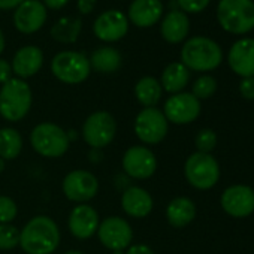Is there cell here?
<instances>
[{"label":"cell","instance_id":"cell-42","mask_svg":"<svg viewBox=\"0 0 254 254\" xmlns=\"http://www.w3.org/2000/svg\"><path fill=\"white\" fill-rule=\"evenodd\" d=\"M76 133H78L76 130H69V132H67V138H69V141H70V142H72L73 139H76V136H78Z\"/></svg>","mask_w":254,"mask_h":254},{"label":"cell","instance_id":"cell-27","mask_svg":"<svg viewBox=\"0 0 254 254\" xmlns=\"http://www.w3.org/2000/svg\"><path fill=\"white\" fill-rule=\"evenodd\" d=\"M23 136L20 130L14 127H2L0 129V159L11 162L20 157L23 151Z\"/></svg>","mask_w":254,"mask_h":254},{"label":"cell","instance_id":"cell-16","mask_svg":"<svg viewBox=\"0 0 254 254\" xmlns=\"http://www.w3.org/2000/svg\"><path fill=\"white\" fill-rule=\"evenodd\" d=\"M48 9L39 0H24L15 8L14 26L23 35H33L41 30L47 21Z\"/></svg>","mask_w":254,"mask_h":254},{"label":"cell","instance_id":"cell-22","mask_svg":"<svg viewBox=\"0 0 254 254\" xmlns=\"http://www.w3.org/2000/svg\"><path fill=\"white\" fill-rule=\"evenodd\" d=\"M189 30H190L189 17L186 15V12H183L180 9L171 11L162 20L160 32H162L163 39L166 42H169V44H180V42H183L187 38Z\"/></svg>","mask_w":254,"mask_h":254},{"label":"cell","instance_id":"cell-11","mask_svg":"<svg viewBox=\"0 0 254 254\" xmlns=\"http://www.w3.org/2000/svg\"><path fill=\"white\" fill-rule=\"evenodd\" d=\"M97 238L106 250L124 251L132 245L133 229L126 218L118 215H109L100 221L97 229Z\"/></svg>","mask_w":254,"mask_h":254},{"label":"cell","instance_id":"cell-36","mask_svg":"<svg viewBox=\"0 0 254 254\" xmlns=\"http://www.w3.org/2000/svg\"><path fill=\"white\" fill-rule=\"evenodd\" d=\"M124 254H156L154 250L150 245L145 244H132L129 248L124 251Z\"/></svg>","mask_w":254,"mask_h":254},{"label":"cell","instance_id":"cell-9","mask_svg":"<svg viewBox=\"0 0 254 254\" xmlns=\"http://www.w3.org/2000/svg\"><path fill=\"white\" fill-rule=\"evenodd\" d=\"M133 132L136 138L147 147V145H157L160 144L168 132L169 123L162 109L156 108H142L133 121Z\"/></svg>","mask_w":254,"mask_h":254},{"label":"cell","instance_id":"cell-14","mask_svg":"<svg viewBox=\"0 0 254 254\" xmlns=\"http://www.w3.org/2000/svg\"><path fill=\"white\" fill-rule=\"evenodd\" d=\"M223 211L235 218H245L254 212V190L244 184L227 187L220 199Z\"/></svg>","mask_w":254,"mask_h":254},{"label":"cell","instance_id":"cell-31","mask_svg":"<svg viewBox=\"0 0 254 254\" xmlns=\"http://www.w3.org/2000/svg\"><path fill=\"white\" fill-rule=\"evenodd\" d=\"M17 215H18L17 202L6 194H0V224L12 223L17 218Z\"/></svg>","mask_w":254,"mask_h":254},{"label":"cell","instance_id":"cell-18","mask_svg":"<svg viewBox=\"0 0 254 254\" xmlns=\"http://www.w3.org/2000/svg\"><path fill=\"white\" fill-rule=\"evenodd\" d=\"M121 208L126 215L141 220L151 214L154 200L148 190L139 186H130L121 193Z\"/></svg>","mask_w":254,"mask_h":254},{"label":"cell","instance_id":"cell-25","mask_svg":"<svg viewBox=\"0 0 254 254\" xmlns=\"http://www.w3.org/2000/svg\"><path fill=\"white\" fill-rule=\"evenodd\" d=\"M91 70L99 73H114L121 67V54L114 47H100L94 50L88 59Z\"/></svg>","mask_w":254,"mask_h":254},{"label":"cell","instance_id":"cell-45","mask_svg":"<svg viewBox=\"0 0 254 254\" xmlns=\"http://www.w3.org/2000/svg\"><path fill=\"white\" fill-rule=\"evenodd\" d=\"M112 254H124V251H112Z\"/></svg>","mask_w":254,"mask_h":254},{"label":"cell","instance_id":"cell-1","mask_svg":"<svg viewBox=\"0 0 254 254\" xmlns=\"http://www.w3.org/2000/svg\"><path fill=\"white\" fill-rule=\"evenodd\" d=\"M60 241L59 224L48 215L32 217L20 230V247L26 254H53Z\"/></svg>","mask_w":254,"mask_h":254},{"label":"cell","instance_id":"cell-8","mask_svg":"<svg viewBox=\"0 0 254 254\" xmlns=\"http://www.w3.org/2000/svg\"><path fill=\"white\" fill-rule=\"evenodd\" d=\"M184 175L187 183L197 190H209L220 180V165L211 154L193 153L184 163Z\"/></svg>","mask_w":254,"mask_h":254},{"label":"cell","instance_id":"cell-32","mask_svg":"<svg viewBox=\"0 0 254 254\" xmlns=\"http://www.w3.org/2000/svg\"><path fill=\"white\" fill-rule=\"evenodd\" d=\"M194 145L199 153L211 154V151L217 147V135L211 129H202L197 132L194 138Z\"/></svg>","mask_w":254,"mask_h":254},{"label":"cell","instance_id":"cell-21","mask_svg":"<svg viewBox=\"0 0 254 254\" xmlns=\"http://www.w3.org/2000/svg\"><path fill=\"white\" fill-rule=\"evenodd\" d=\"M163 15L162 0H133L127 12V20L136 27H151Z\"/></svg>","mask_w":254,"mask_h":254},{"label":"cell","instance_id":"cell-3","mask_svg":"<svg viewBox=\"0 0 254 254\" xmlns=\"http://www.w3.org/2000/svg\"><path fill=\"white\" fill-rule=\"evenodd\" d=\"M223 51L220 45L205 36L190 38L181 48V63L189 70L209 72L221 64Z\"/></svg>","mask_w":254,"mask_h":254},{"label":"cell","instance_id":"cell-37","mask_svg":"<svg viewBox=\"0 0 254 254\" xmlns=\"http://www.w3.org/2000/svg\"><path fill=\"white\" fill-rule=\"evenodd\" d=\"M94 6H96V0H78V11L81 14L93 12Z\"/></svg>","mask_w":254,"mask_h":254},{"label":"cell","instance_id":"cell-40","mask_svg":"<svg viewBox=\"0 0 254 254\" xmlns=\"http://www.w3.org/2000/svg\"><path fill=\"white\" fill-rule=\"evenodd\" d=\"M102 157H103L102 150H93V148H91V151H90V162L99 163V162L102 160Z\"/></svg>","mask_w":254,"mask_h":254},{"label":"cell","instance_id":"cell-12","mask_svg":"<svg viewBox=\"0 0 254 254\" xmlns=\"http://www.w3.org/2000/svg\"><path fill=\"white\" fill-rule=\"evenodd\" d=\"M62 190L67 200L75 203H87L99 193L97 177L85 169H73L62 181Z\"/></svg>","mask_w":254,"mask_h":254},{"label":"cell","instance_id":"cell-20","mask_svg":"<svg viewBox=\"0 0 254 254\" xmlns=\"http://www.w3.org/2000/svg\"><path fill=\"white\" fill-rule=\"evenodd\" d=\"M12 72L20 79H27L35 76L44 66V53L39 47L26 45L20 48L12 59Z\"/></svg>","mask_w":254,"mask_h":254},{"label":"cell","instance_id":"cell-2","mask_svg":"<svg viewBox=\"0 0 254 254\" xmlns=\"http://www.w3.org/2000/svg\"><path fill=\"white\" fill-rule=\"evenodd\" d=\"M33 105V93L27 81L11 78L0 87V117L9 123L24 120Z\"/></svg>","mask_w":254,"mask_h":254},{"label":"cell","instance_id":"cell-13","mask_svg":"<svg viewBox=\"0 0 254 254\" xmlns=\"http://www.w3.org/2000/svg\"><path fill=\"white\" fill-rule=\"evenodd\" d=\"M200 100H197L191 93H177L171 94L163 105V114L168 123L184 126L193 123L200 115Z\"/></svg>","mask_w":254,"mask_h":254},{"label":"cell","instance_id":"cell-19","mask_svg":"<svg viewBox=\"0 0 254 254\" xmlns=\"http://www.w3.org/2000/svg\"><path fill=\"white\" fill-rule=\"evenodd\" d=\"M227 62L236 75L242 78L254 76V39L244 38L236 41L230 47Z\"/></svg>","mask_w":254,"mask_h":254},{"label":"cell","instance_id":"cell-23","mask_svg":"<svg viewBox=\"0 0 254 254\" xmlns=\"http://www.w3.org/2000/svg\"><path fill=\"white\" fill-rule=\"evenodd\" d=\"M166 220L175 229L189 226L196 217V205L191 199L180 196L172 199L166 206Z\"/></svg>","mask_w":254,"mask_h":254},{"label":"cell","instance_id":"cell-34","mask_svg":"<svg viewBox=\"0 0 254 254\" xmlns=\"http://www.w3.org/2000/svg\"><path fill=\"white\" fill-rule=\"evenodd\" d=\"M239 93L247 100H254V76L242 78L239 82Z\"/></svg>","mask_w":254,"mask_h":254},{"label":"cell","instance_id":"cell-5","mask_svg":"<svg viewBox=\"0 0 254 254\" xmlns=\"http://www.w3.org/2000/svg\"><path fill=\"white\" fill-rule=\"evenodd\" d=\"M220 26L232 35H244L254 29L253 0H220L217 6Z\"/></svg>","mask_w":254,"mask_h":254},{"label":"cell","instance_id":"cell-29","mask_svg":"<svg viewBox=\"0 0 254 254\" xmlns=\"http://www.w3.org/2000/svg\"><path fill=\"white\" fill-rule=\"evenodd\" d=\"M20 247V229L12 223L0 224V251H11Z\"/></svg>","mask_w":254,"mask_h":254},{"label":"cell","instance_id":"cell-17","mask_svg":"<svg viewBox=\"0 0 254 254\" xmlns=\"http://www.w3.org/2000/svg\"><path fill=\"white\" fill-rule=\"evenodd\" d=\"M129 32V20L117 9L102 12L93 24V33L103 42H117Z\"/></svg>","mask_w":254,"mask_h":254},{"label":"cell","instance_id":"cell-4","mask_svg":"<svg viewBox=\"0 0 254 254\" xmlns=\"http://www.w3.org/2000/svg\"><path fill=\"white\" fill-rule=\"evenodd\" d=\"M30 145L33 151L44 159H60L67 153L70 141L62 126L51 121H42L30 132Z\"/></svg>","mask_w":254,"mask_h":254},{"label":"cell","instance_id":"cell-38","mask_svg":"<svg viewBox=\"0 0 254 254\" xmlns=\"http://www.w3.org/2000/svg\"><path fill=\"white\" fill-rule=\"evenodd\" d=\"M69 0H44V5L47 9H53V11H59L63 6L67 5Z\"/></svg>","mask_w":254,"mask_h":254},{"label":"cell","instance_id":"cell-41","mask_svg":"<svg viewBox=\"0 0 254 254\" xmlns=\"http://www.w3.org/2000/svg\"><path fill=\"white\" fill-rule=\"evenodd\" d=\"M5 35L2 32V29H0V56H2V53L5 51Z\"/></svg>","mask_w":254,"mask_h":254},{"label":"cell","instance_id":"cell-6","mask_svg":"<svg viewBox=\"0 0 254 254\" xmlns=\"http://www.w3.org/2000/svg\"><path fill=\"white\" fill-rule=\"evenodd\" d=\"M53 75L63 84L76 85L88 79L91 66L85 54L79 51H60L51 60Z\"/></svg>","mask_w":254,"mask_h":254},{"label":"cell","instance_id":"cell-39","mask_svg":"<svg viewBox=\"0 0 254 254\" xmlns=\"http://www.w3.org/2000/svg\"><path fill=\"white\" fill-rule=\"evenodd\" d=\"M24 0H0V9L2 11H9L21 5Z\"/></svg>","mask_w":254,"mask_h":254},{"label":"cell","instance_id":"cell-28","mask_svg":"<svg viewBox=\"0 0 254 254\" xmlns=\"http://www.w3.org/2000/svg\"><path fill=\"white\" fill-rule=\"evenodd\" d=\"M82 30V21L78 17H62L51 27V38L60 44H73Z\"/></svg>","mask_w":254,"mask_h":254},{"label":"cell","instance_id":"cell-26","mask_svg":"<svg viewBox=\"0 0 254 254\" xmlns=\"http://www.w3.org/2000/svg\"><path fill=\"white\" fill-rule=\"evenodd\" d=\"M135 97L142 108H156L162 99L163 88L154 76H142L133 88Z\"/></svg>","mask_w":254,"mask_h":254},{"label":"cell","instance_id":"cell-33","mask_svg":"<svg viewBox=\"0 0 254 254\" xmlns=\"http://www.w3.org/2000/svg\"><path fill=\"white\" fill-rule=\"evenodd\" d=\"M211 0H177L178 6L183 9V12H190V14H197L202 12Z\"/></svg>","mask_w":254,"mask_h":254},{"label":"cell","instance_id":"cell-44","mask_svg":"<svg viewBox=\"0 0 254 254\" xmlns=\"http://www.w3.org/2000/svg\"><path fill=\"white\" fill-rule=\"evenodd\" d=\"M63 254H85V253H82V251H79V250H69V251H66V253H63Z\"/></svg>","mask_w":254,"mask_h":254},{"label":"cell","instance_id":"cell-7","mask_svg":"<svg viewBox=\"0 0 254 254\" xmlns=\"http://www.w3.org/2000/svg\"><path fill=\"white\" fill-rule=\"evenodd\" d=\"M117 135V121L108 111H96L90 114L81 129L84 142L93 150H103L112 144Z\"/></svg>","mask_w":254,"mask_h":254},{"label":"cell","instance_id":"cell-15","mask_svg":"<svg viewBox=\"0 0 254 254\" xmlns=\"http://www.w3.org/2000/svg\"><path fill=\"white\" fill-rule=\"evenodd\" d=\"M100 217L96 208L88 203L73 206L67 217V229L70 235L79 241H87L97 233Z\"/></svg>","mask_w":254,"mask_h":254},{"label":"cell","instance_id":"cell-30","mask_svg":"<svg viewBox=\"0 0 254 254\" xmlns=\"http://www.w3.org/2000/svg\"><path fill=\"white\" fill-rule=\"evenodd\" d=\"M217 91V81L211 75H202L193 82L191 94L197 100H205L209 99L214 93Z\"/></svg>","mask_w":254,"mask_h":254},{"label":"cell","instance_id":"cell-35","mask_svg":"<svg viewBox=\"0 0 254 254\" xmlns=\"http://www.w3.org/2000/svg\"><path fill=\"white\" fill-rule=\"evenodd\" d=\"M12 66L8 60L0 59V85H3L5 82H8L12 76Z\"/></svg>","mask_w":254,"mask_h":254},{"label":"cell","instance_id":"cell-24","mask_svg":"<svg viewBox=\"0 0 254 254\" xmlns=\"http://www.w3.org/2000/svg\"><path fill=\"white\" fill-rule=\"evenodd\" d=\"M189 81H190V70L181 62H174L163 69L160 85L169 94H177L187 87Z\"/></svg>","mask_w":254,"mask_h":254},{"label":"cell","instance_id":"cell-43","mask_svg":"<svg viewBox=\"0 0 254 254\" xmlns=\"http://www.w3.org/2000/svg\"><path fill=\"white\" fill-rule=\"evenodd\" d=\"M5 168H6V162L3 159H0V174L5 171Z\"/></svg>","mask_w":254,"mask_h":254},{"label":"cell","instance_id":"cell-10","mask_svg":"<svg viewBox=\"0 0 254 254\" xmlns=\"http://www.w3.org/2000/svg\"><path fill=\"white\" fill-rule=\"evenodd\" d=\"M121 168L130 180H148L157 171V157L145 145H132L123 154Z\"/></svg>","mask_w":254,"mask_h":254}]
</instances>
